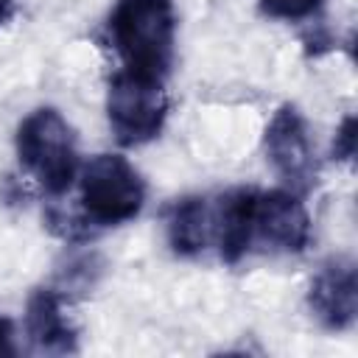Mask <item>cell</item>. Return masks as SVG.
<instances>
[{"label": "cell", "mask_w": 358, "mask_h": 358, "mask_svg": "<svg viewBox=\"0 0 358 358\" xmlns=\"http://www.w3.org/2000/svg\"><path fill=\"white\" fill-rule=\"evenodd\" d=\"M106 36L123 70L165 78L176 42L173 0H117L106 20Z\"/></svg>", "instance_id": "1"}, {"label": "cell", "mask_w": 358, "mask_h": 358, "mask_svg": "<svg viewBox=\"0 0 358 358\" xmlns=\"http://www.w3.org/2000/svg\"><path fill=\"white\" fill-rule=\"evenodd\" d=\"M17 157H20V165L50 196H62L64 190H70L78 173L76 134L53 106L34 109L20 123Z\"/></svg>", "instance_id": "2"}, {"label": "cell", "mask_w": 358, "mask_h": 358, "mask_svg": "<svg viewBox=\"0 0 358 358\" xmlns=\"http://www.w3.org/2000/svg\"><path fill=\"white\" fill-rule=\"evenodd\" d=\"M145 201V185L134 165L120 154H98L81 171L84 224L115 227L131 221Z\"/></svg>", "instance_id": "3"}, {"label": "cell", "mask_w": 358, "mask_h": 358, "mask_svg": "<svg viewBox=\"0 0 358 358\" xmlns=\"http://www.w3.org/2000/svg\"><path fill=\"white\" fill-rule=\"evenodd\" d=\"M106 115L120 145H143L154 140L168 117V95L162 90V78L117 70L109 78Z\"/></svg>", "instance_id": "4"}, {"label": "cell", "mask_w": 358, "mask_h": 358, "mask_svg": "<svg viewBox=\"0 0 358 358\" xmlns=\"http://www.w3.org/2000/svg\"><path fill=\"white\" fill-rule=\"evenodd\" d=\"M263 151L277 176L294 190L308 193L316 185V151L308 123L294 103H282L266 126Z\"/></svg>", "instance_id": "5"}, {"label": "cell", "mask_w": 358, "mask_h": 358, "mask_svg": "<svg viewBox=\"0 0 358 358\" xmlns=\"http://www.w3.org/2000/svg\"><path fill=\"white\" fill-rule=\"evenodd\" d=\"M255 238L271 252H302L310 241V218L299 201V193L257 190L252 207V241Z\"/></svg>", "instance_id": "6"}, {"label": "cell", "mask_w": 358, "mask_h": 358, "mask_svg": "<svg viewBox=\"0 0 358 358\" xmlns=\"http://www.w3.org/2000/svg\"><path fill=\"white\" fill-rule=\"evenodd\" d=\"M310 313L327 327V330H347L355 322L358 313V274L355 263L350 257L327 260L308 291Z\"/></svg>", "instance_id": "7"}, {"label": "cell", "mask_w": 358, "mask_h": 358, "mask_svg": "<svg viewBox=\"0 0 358 358\" xmlns=\"http://www.w3.org/2000/svg\"><path fill=\"white\" fill-rule=\"evenodd\" d=\"M25 333L34 352L42 355H70L78 350L76 327L67 322L62 296L53 288H39L28 296Z\"/></svg>", "instance_id": "8"}, {"label": "cell", "mask_w": 358, "mask_h": 358, "mask_svg": "<svg viewBox=\"0 0 358 358\" xmlns=\"http://www.w3.org/2000/svg\"><path fill=\"white\" fill-rule=\"evenodd\" d=\"M257 190H229L213 210V238L224 263H238L252 246V207Z\"/></svg>", "instance_id": "9"}, {"label": "cell", "mask_w": 358, "mask_h": 358, "mask_svg": "<svg viewBox=\"0 0 358 358\" xmlns=\"http://www.w3.org/2000/svg\"><path fill=\"white\" fill-rule=\"evenodd\" d=\"M165 232L168 243L179 257H196L204 252L213 235V213L207 199L201 196H182L165 213Z\"/></svg>", "instance_id": "10"}, {"label": "cell", "mask_w": 358, "mask_h": 358, "mask_svg": "<svg viewBox=\"0 0 358 358\" xmlns=\"http://www.w3.org/2000/svg\"><path fill=\"white\" fill-rule=\"evenodd\" d=\"M322 3L324 0H257L263 14H268L274 20H288V22L313 17L322 8Z\"/></svg>", "instance_id": "11"}, {"label": "cell", "mask_w": 358, "mask_h": 358, "mask_svg": "<svg viewBox=\"0 0 358 358\" xmlns=\"http://www.w3.org/2000/svg\"><path fill=\"white\" fill-rule=\"evenodd\" d=\"M355 154V117L347 115L336 131V140H333V157L336 159H350Z\"/></svg>", "instance_id": "12"}, {"label": "cell", "mask_w": 358, "mask_h": 358, "mask_svg": "<svg viewBox=\"0 0 358 358\" xmlns=\"http://www.w3.org/2000/svg\"><path fill=\"white\" fill-rule=\"evenodd\" d=\"M6 355H17V347H14V324L11 319L0 316V358Z\"/></svg>", "instance_id": "13"}, {"label": "cell", "mask_w": 358, "mask_h": 358, "mask_svg": "<svg viewBox=\"0 0 358 358\" xmlns=\"http://www.w3.org/2000/svg\"><path fill=\"white\" fill-rule=\"evenodd\" d=\"M11 11H14V0H0V25L11 17Z\"/></svg>", "instance_id": "14"}]
</instances>
